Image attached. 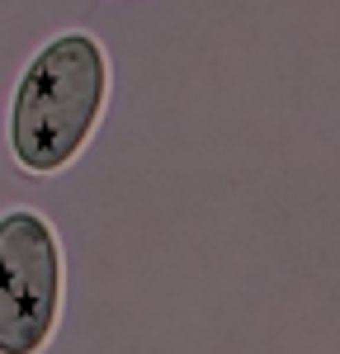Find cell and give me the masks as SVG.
Listing matches in <instances>:
<instances>
[{
	"label": "cell",
	"instance_id": "cell-1",
	"mask_svg": "<svg viewBox=\"0 0 340 354\" xmlns=\"http://www.w3.org/2000/svg\"><path fill=\"white\" fill-rule=\"evenodd\" d=\"M109 100V62L90 33H62L28 62L10 109L15 161L53 175L76 161Z\"/></svg>",
	"mask_w": 340,
	"mask_h": 354
},
{
	"label": "cell",
	"instance_id": "cell-2",
	"mask_svg": "<svg viewBox=\"0 0 340 354\" xmlns=\"http://www.w3.org/2000/svg\"><path fill=\"white\" fill-rule=\"evenodd\" d=\"M62 307V250L53 227L15 208L0 218V354H38Z\"/></svg>",
	"mask_w": 340,
	"mask_h": 354
}]
</instances>
